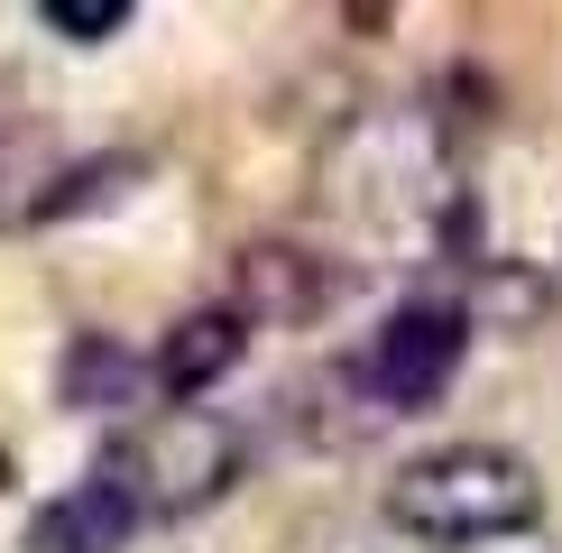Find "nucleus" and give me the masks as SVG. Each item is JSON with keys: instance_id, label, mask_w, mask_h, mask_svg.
Listing matches in <instances>:
<instances>
[{"instance_id": "4", "label": "nucleus", "mask_w": 562, "mask_h": 553, "mask_svg": "<svg viewBox=\"0 0 562 553\" xmlns=\"http://www.w3.org/2000/svg\"><path fill=\"white\" fill-rule=\"evenodd\" d=\"M240 351H249V323H240V305H194V314H184L176 332L148 351V387H157L167 406H194V397H203V387H213V379H222V369L240 360Z\"/></svg>"}, {"instance_id": "3", "label": "nucleus", "mask_w": 562, "mask_h": 553, "mask_svg": "<svg viewBox=\"0 0 562 553\" xmlns=\"http://www.w3.org/2000/svg\"><path fill=\"white\" fill-rule=\"evenodd\" d=\"M461 360H471V314L442 305V295H415V305H396L379 332H369L360 387H369V406L415 415V406H434L442 387L461 379Z\"/></svg>"}, {"instance_id": "6", "label": "nucleus", "mask_w": 562, "mask_h": 553, "mask_svg": "<svg viewBox=\"0 0 562 553\" xmlns=\"http://www.w3.org/2000/svg\"><path fill=\"white\" fill-rule=\"evenodd\" d=\"M341 295V268L304 259V249H240V323H304Z\"/></svg>"}, {"instance_id": "1", "label": "nucleus", "mask_w": 562, "mask_h": 553, "mask_svg": "<svg viewBox=\"0 0 562 553\" xmlns=\"http://www.w3.org/2000/svg\"><path fill=\"white\" fill-rule=\"evenodd\" d=\"M387 526L434 553L535 535L544 526V471L507 443H434L387 479Z\"/></svg>"}, {"instance_id": "8", "label": "nucleus", "mask_w": 562, "mask_h": 553, "mask_svg": "<svg viewBox=\"0 0 562 553\" xmlns=\"http://www.w3.org/2000/svg\"><path fill=\"white\" fill-rule=\"evenodd\" d=\"M0 489H10V452H0Z\"/></svg>"}, {"instance_id": "5", "label": "nucleus", "mask_w": 562, "mask_h": 553, "mask_svg": "<svg viewBox=\"0 0 562 553\" xmlns=\"http://www.w3.org/2000/svg\"><path fill=\"white\" fill-rule=\"evenodd\" d=\"M130 535H138V507H130L121 479L92 461L75 489H65V498L37 517V535H29V544H37V553H121Z\"/></svg>"}, {"instance_id": "7", "label": "nucleus", "mask_w": 562, "mask_h": 553, "mask_svg": "<svg viewBox=\"0 0 562 553\" xmlns=\"http://www.w3.org/2000/svg\"><path fill=\"white\" fill-rule=\"evenodd\" d=\"M37 19L56 37H75V46H102V37L130 29V0H37Z\"/></svg>"}, {"instance_id": "2", "label": "nucleus", "mask_w": 562, "mask_h": 553, "mask_svg": "<svg viewBox=\"0 0 562 553\" xmlns=\"http://www.w3.org/2000/svg\"><path fill=\"white\" fill-rule=\"evenodd\" d=\"M240 461H249V433L231 425V415H213V406H157L130 443L102 452V471L130 489L138 526H148V517H203L213 498H231Z\"/></svg>"}]
</instances>
